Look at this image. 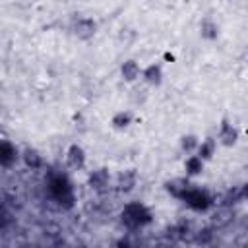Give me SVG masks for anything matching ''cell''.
Wrapping results in <instances>:
<instances>
[{
	"label": "cell",
	"instance_id": "cell-1",
	"mask_svg": "<svg viewBox=\"0 0 248 248\" xmlns=\"http://www.w3.org/2000/svg\"><path fill=\"white\" fill-rule=\"evenodd\" d=\"M178 200H182L184 203H188V205H190L192 209H196V211H205V209L213 203V200H211V196L207 194V190H203V188H200V186H196V184H186Z\"/></svg>",
	"mask_w": 248,
	"mask_h": 248
},
{
	"label": "cell",
	"instance_id": "cell-2",
	"mask_svg": "<svg viewBox=\"0 0 248 248\" xmlns=\"http://www.w3.org/2000/svg\"><path fill=\"white\" fill-rule=\"evenodd\" d=\"M149 221H151V213L143 203L134 202V203H128L122 209V223L128 229H140V227L147 225Z\"/></svg>",
	"mask_w": 248,
	"mask_h": 248
},
{
	"label": "cell",
	"instance_id": "cell-3",
	"mask_svg": "<svg viewBox=\"0 0 248 248\" xmlns=\"http://www.w3.org/2000/svg\"><path fill=\"white\" fill-rule=\"evenodd\" d=\"M72 33L79 41H89L97 33V21L93 17H78L76 23L72 25Z\"/></svg>",
	"mask_w": 248,
	"mask_h": 248
},
{
	"label": "cell",
	"instance_id": "cell-4",
	"mask_svg": "<svg viewBox=\"0 0 248 248\" xmlns=\"http://www.w3.org/2000/svg\"><path fill=\"white\" fill-rule=\"evenodd\" d=\"M240 138V132L234 124H231L229 120H223L217 132V145H225V147H232Z\"/></svg>",
	"mask_w": 248,
	"mask_h": 248
},
{
	"label": "cell",
	"instance_id": "cell-5",
	"mask_svg": "<svg viewBox=\"0 0 248 248\" xmlns=\"http://www.w3.org/2000/svg\"><path fill=\"white\" fill-rule=\"evenodd\" d=\"M66 163H68L70 169L81 170V169L85 167V163H87V155H85L83 147L78 145V143H72V145L68 147V151H66Z\"/></svg>",
	"mask_w": 248,
	"mask_h": 248
},
{
	"label": "cell",
	"instance_id": "cell-6",
	"mask_svg": "<svg viewBox=\"0 0 248 248\" xmlns=\"http://www.w3.org/2000/svg\"><path fill=\"white\" fill-rule=\"evenodd\" d=\"M147 85H161V81H163V66L159 64V62H153V64H149V66H145V68H141V76H140Z\"/></svg>",
	"mask_w": 248,
	"mask_h": 248
},
{
	"label": "cell",
	"instance_id": "cell-7",
	"mask_svg": "<svg viewBox=\"0 0 248 248\" xmlns=\"http://www.w3.org/2000/svg\"><path fill=\"white\" fill-rule=\"evenodd\" d=\"M108 182H110V174L107 169H97V170L89 172V176H87V184L95 192H103L108 186Z\"/></svg>",
	"mask_w": 248,
	"mask_h": 248
},
{
	"label": "cell",
	"instance_id": "cell-8",
	"mask_svg": "<svg viewBox=\"0 0 248 248\" xmlns=\"http://www.w3.org/2000/svg\"><path fill=\"white\" fill-rule=\"evenodd\" d=\"M16 159H17V149H16V145H14L10 140L0 138V165H2V167H10Z\"/></svg>",
	"mask_w": 248,
	"mask_h": 248
},
{
	"label": "cell",
	"instance_id": "cell-9",
	"mask_svg": "<svg viewBox=\"0 0 248 248\" xmlns=\"http://www.w3.org/2000/svg\"><path fill=\"white\" fill-rule=\"evenodd\" d=\"M136 182H138V174H136V170H132V169H130V170H124V172H120L118 178H116V190L128 194V192L134 190Z\"/></svg>",
	"mask_w": 248,
	"mask_h": 248
},
{
	"label": "cell",
	"instance_id": "cell-10",
	"mask_svg": "<svg viewBox=\"0 0 248 248\" xmlns=\"http://www.w3.org/2000/svg\"><path fill=\"white\" fill-rule=\"evenodd\" d=\"M120 76H122L124 81L132 83V81L140 79V76H141V66H140L136 60H126V62L120 66Z\"/></svg>",
	"mask_w": 248,
	"mask_h": 248
},
{
	"label": "cell",
	"instance_id": "cell-11",
	"mask_svg": "<svg viewBox=\"0 0 248 248\" xmlns=\"http://www.w3.org/2000/svg\"><path fill=\"white\" fill-rule=\"evenodd\" d=\"M215 151H217V140L211 138V136L200 140V143H198V147H196V155H200L203 161H209V159L215 155Z\"/></svg>",
	"mask_w": 248,
	"mask_h": 248
},
{
	"label": "cell",
	"instance_id": "cell-12",
	"mask_svg": "<svg viewBox=\"0 0 248 248\" xmlns=\"http://www.w3.org/2000/svg\"><path fill=\"white\" fill-rule=\"evenodd\" d=\"M203 165H205V161H203L200 155H196V153L186 155L184 169H186V174H188V176H198V174H202V172H203Z\"/></svg>",
	"mask_w": 248,
	"mask_h": 248
},
{
	"label": "cell",
	"instance_id": "cell-13",
	"mask_svg": "<svg viewBox=\"0 0 248 248\" xmlns=\"http://www.w3.org/2000/svg\"><path fill=\"white\" fill-rule=\"evenodd\" d=\"M132 122H134V112L132 110H118L110 118V124H112L114 130H126Z\"/></svg>",
	"mask_w": 248,
	"mask_h": 248
},
{
	"label": "cell",
	"instance_id": "cell-14",
	"mask_svg": "<svg viewBox=\"0 0 248 248\" xmlns=\"http://www.w3.org/2000/svg\"><path fill=\"white\" fill-rule=\"evenodd\" d=\"M200 35H202V39H205V41H213V39L219 37V25H217L211 17H205V19L200 23Z\"/></svg>",
	"mask_w": 248,
	"mask_h": 248
},
{
	"label": "cell",
	"instance_id": "cell-15",
	"mask_svg": "<svg viewBox=\"0 0 248 248\" xmlns=\"http://www.w3.org/2000/svg\"><path fill=\"white\" fill-rule=\"evenodd\" d=\"M21 161H23L25 167H29V169H39V167L43 165V155H41L37 149L27 147V149L21 151Z\"/></svg>",
	"mask_w": 248,
	"mask_h": 248
},
{
	"label": "cell",
	"instance_id": "cell-16",
	"mask_svg": "<svg viewBox=\"0 0 248 248\" xmlns=\"http://www.w3.org/2000/svg\"><path fill=\"white\" fill-rule=\"evenodd\" d=\"M198 143H200V138H198L196 134H186V136H182V138H180V149H182L186 155L196 153Z\"/></svg>",
	"mask_w": 248,
	"mask_h": 248
},
{
	"label": "cell",
	"instance_id": "cell-17",
	"mask_svg": "<svg viewBox=\"0 0 248 248\" xmlns=\"http://www.w3.org/2000/svg\"><path fill=\"white\" fill-rule=\"evenodd\" d=\"M215 215H219V219H217V217H213V223H215V225H219V227H221V225H227V223L232 219V211H231L229 207H223V209H221L219 213H215Z\"/></svg>",
	"mask_w": 248,
	"mask_h": 248
}]
</instances>
